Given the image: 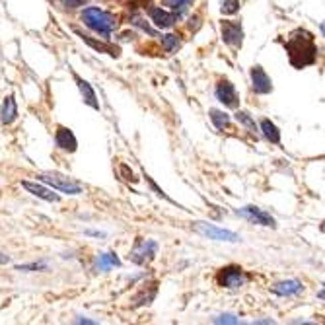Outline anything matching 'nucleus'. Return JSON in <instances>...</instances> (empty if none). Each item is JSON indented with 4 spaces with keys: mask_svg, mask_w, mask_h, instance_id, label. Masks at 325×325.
I'll return each instance as SVG.
<instances>
[{
    "mask_svg": "<svg viewBox=\"0 0 325 325\" xmlns=\"http://www.w3.org/2000/svg\"><path fill=\"white\" fill-rule=\"evenodd\" d=\"M37 179H41L43 183L51 185L53 189H59V191H63V193H68V195H78V193H82V185H80L78 181H74V179L66 177V175L41 174V175H37Z\"/></svg>",
    "mask_w": 325,
    "mask_h": 325,
    "instance_id": "nucleus-4",
    "label": "nucleus"
},
{
    "mask_svg": "<svg viewBox=\"0 0 325 325\" xmlns=\"http://www.w3.org/2000/svg\"><path fill=\"white\" fill-rule=\"evenodd\" d=\"M18 117V105H16V100L14 96H8L6 100L2 101V111H0V121L4 125H12Z\"/></svg>",
    "mask_w": 325,
    "mask_h": 325,
    "instance_id": "nucleus-16",
    "label": "nucleus"
},
{
    "mask_svg": "<svg viewBox=\"0 0 325 325\" xmlns=\"http://www.w3.org/2000/svg\"><path fill=\"white\" fill-rule=\"evenodd\" d=\"M156 251H158V243L154 239L138 238L131 250V261L137 265H146L156 257Z\"/></svg>",
    "mask_w": 325,
    "mask_h": 325,
    "instance_id": "nucleus-5",
    "label": "nucleus"
},
{
    "mask_svg": "<svg viewBox=\"0 0 325 325\" xmlns=\"http://www.w3.org/2000/svg\"><path fill=\"white\" fill-rule=\"evenodd\" d=\"M55 142H57V146L64 152H76V148H78V140H76L74 133H72L70 129H66V127H59V129H57Z\"/></svg>",
    "mask_w": 325,
    "mask_h": 325,
    "instance_id": "nucleus-11",
    "label": "nucleus"
},
{
    "mask_svg": "<svg viewBox=\"0 0 325 325\" xmlns=\"http://www.w3.org/2000/svg\"><path fill=\"white\" fill-rule=\"evenodd\" d=\"M214 323H238V317L232 315V313H226V315H220L214 319Z\"/></svg>",
    "mask_w": 325,
    "mask_h": 325,
    "instance_id": "nucleus-26",
    "label": "nucleus"
},
{
    "mask_svg": "<svg viewBox=\"0 0 325 325\" xmlns=\"http://www.w3.org/2000/svg\"><path fill=\"white\" fill-rule=\"evenodd\" d=\"M78 35L82 37V41L84 43H88L90 47H94L96 51H100V53H107V55H111V57H119V47H115V45H107V43H100V41H94L92 37H88V35H84V33H80L78 31Z\"/></svg>",
    "mask_w": 325,
    "mask_h": 325,
    "instance_id": "nucleus-17",
    "label": "nucleus"
},
{
    "mask_svg": "<svg viewBox=\"0 0 325 325\" xmlns=\"http://www.w3.org/2000/svg\"><path fill=\"white\" fill-rule=\"evenodd\" d=\"M191 4H193V0H168V6H172V10H174L177 18L183 16V12L187 10Z\"/></svg>",
    "mask_w": 325,
    "mask_h": 325,
    "instance_id": "nucleus-21",
    "label": "nucleus"
},
{
    "mask_svg": "<svg viewBox=\"0 0 325 325\" xmlns=\"http://www.w3.org/2000/svg\"><path fill=\"white\" fill-rule=\"evenodd\" d=\"M243 282H246V275H243V269H241V267L230 265V267L220 269V273H218V285H220V287L239 288L243 287Z\"/></svg>",
    "mask_w": 325,
    "mask_h": 325,
    "instance_id": "nucleus-6",
    "label": "nucleus"
},
{
    "mask_svg": "<svg viewBox=\"0 0 325 325\" xmlns=\"http://www.w3.org/2000/svg\"><path fill=\"white\" fill-rule=\"evenodd\" d=\"M16 269H18V271H43V269H47V263L41 261V263H29V265H18Z\"/></svg>",
    "mask_w": 325,
    "mask_h": 325,
    "instance_id": "nucleus-25",
    "label": "nucleus"
},
{
    "mask_svg": "<svg viewBox=\"0 0 325 325\" xmlns=\"http://www.w3.org/2000/svg\"><path fill=\"white\" fill-rule=\"evenodd\" d=\"M82 22L96 33L103 35L105 39H109L111 31L117 27V18L113 14L105 12V10H100V8H86L82 12Z\"/></svg>",
    "mask_w": 325,
    "mask_h": 325,
    "instance_id": "nucleus-2",
    "label": "nucleus"
},
{
    "mask_svg": "<svg viewBox=\"0 0 325 325\" xmlns=\"http://www.w3.org/2000/svg\"><path fill=\"white\" fill-rule=\"evenodd\" d=\"M251 86H253L255 94H263V96L273 92V82H271V78L267 76V72L259 64L251 68Z\"/></svg>",
    "mask_w": 325,
    "mask_h": 325,
    "instance_id": "nucleus-9",
    "label": "nucleus"
},
{
    "mask_svg": "<svg viewBox=\"0 0 325 325\" xmlns=\"http://www.w3.org/2000/svg\"><path fill=\"white\" fill-rule=\"evenodd\" d=\"M162 45H164V49L168 51V53H172V51L179 45V39L175 37V35H162Z\"/></svg>",
    "mask_w": 325,
    "mask_h": 325,
    "instance_id": "nucleus-24",
    "label": "nucleus"
},
{
    "mask_svg": "<svg viewBox=\"0 0 325 325\" xmlns=\"http://www.w3.org/2000/svg\"><path fill=\"white\" fill-rule=\"evenodd\" d=\"M86 234H90V236H100V238H103V236H105L103 232H92V230H88Z\"/></svg>",
    "mask_w": 325,
    "mask_h": 325,
    "instance_id": "nucleus-28",
    "label": "nucleus"
},
{
    "mask_svg": "<svg viewBox=\"0 0 325 325\" xmlns=\"http://www.w3.org/2000/svg\"><path fill=\"white\" fill-rule=\"evenodd\" d=\"M211 119H213L214 127L220 129V131L230 127V117L224 111H220V109H211Z\"/></svg>",
    "mask_w": 325,
    "mask_h": 325,
    "instance_id": "nucleus-20",
    "label": "nucleus"
},
{
    "mask_svg": "<svg viewBox=\"0 0 325 325\" xmlns=\"http://www.w3.org/2000/svg\"><path fill=\"white\" fill-rule=\"evenodd\" d=\"M6 263H10V257L4 255V253H0V265H6Z\"/></svg>",
    "mask_w": 325,
    "mask_h": 325,
    "instance_id": "nucleus-27",
    "label": "nucleus"
},
{
    "mask_svg": "<svg viewBox=\"0 0 325 325\" xmlns=\"http://www.w3.org/2000/svg\"><path fill=\"white\" fill-rule=\"evenodd\" d=\"M261 131L263 135H265V138L271 140L273 144H278V142H280V133H278L275 123H271L269 119H263L261 121Z\"/></svg>",
    "mask_w": 325,
    "mask_h": 325,
    "instance_id": "nucleus-18",
    "label": "nucleus"
},
{
    "mask_svg": "<svg viewBox=\"0 0 325 325\" xmlns=\"http://www.w3.org/2000/svg\"><path fill=\"white\" fill-rule=\"evenodd\" d=\"M239 10V0H222L220 12L222 14H236Z\"/></svg>",
    "mask_w": 325,
    "mask_h": 325,
    "instance_id": "nucleus-23",
    "label": "nucleus"
},
{
    "mask_svg": "<svg viewBox=\"0 0 325 325\" xmlns=\"http://www.w3.org/2000/svg\"><path fill=\"white\" fill-rule=\"evenodd\" d=\"M74 80H76V84H78V90H80L82 98H84V103H88L92 109L100 111V101L96 98V92H94V88L90 86V82H86L84 78H80L78 74H74Z\"/></svg>",
    "mask_w": 325,
    "mask_h": 325,
    "instance_id": "nucleus-12",
    "label": "nucleus"
},
{
    "mask_svg": "<svg viewBox=\"0 0 325 325\" xmlns=\"http://www.w3.org/2000/svg\"><path fill=\"white\" fill-rule=\"evenodd\" d=\"M121 261L117 259V255L115 253H101L100 259H98V269L100 271H109L113 267H119Z\"/></svg>",
    "mask_w": 325,
    "mask_h": 325,
    "instance_id": "nucleus-19",
    "label": "nucleus"
},
{
    "mask_svg": "<svg viewBox=\"0 0 325 325\" xmlns=\"http://www.w3.org/2000/svg\"><path fill=\"white\" fill-rule=\"evenodd\" d=\"M288 53V59L290 64L294 68H306L317 61V47H315V41L313 35L306 29H296L290 33L288 41L285 43Z\"/></svg>",
    "mask_w": 325,
    "mask_h": 325,
    "instance_id": "nucleus-1",
    "label": "nucleus"
},
{
    "mask_svg": "<svg viewBox=\"0 0 325 325\" xmlns=\"http://www.w3.org/2000/svg\"><path fill=\"white\" fill-rule=\"evenodd\" d=\"M220 31H222L224 43H228V45L234 47V49H239V47H241V43H243V29H241V24H239V22H236V20H226V22H222Z\"/></svg>",
    "mask_w": 325,
    "mask_h": 325,
    "instance_id": "nucleus-7",
    "label": "nucleus"
},
{
    "mask_svg": "<svg viewBox=\"0 0 325 325\" xmlns=\"http://www.w3.org/2000/svg\"><path fill=\"white\" fill-rule=\"evenodd\" d=\"M239 216H243L246 220H250L251 224H259V226H269V228H275V218L269 213H265L259 207H243L238 211Z\"/></svg>",
    "mask_w": 325,
    "mask_h": 325,
    "instance_id": "nucleus-8",
    "label": "nucleus"
},
{
    "mask_svg": "<svg viewBox=\"0 0 325 325\" xmlns=\"http://www.w3.org/2000/svg\"><path fill=\"white\" fill-rule=\"evenodd\" d=\"M302 290H304V287H302L300 280H296V278L276 282L275 287H273V292L278 294V296H296V294H300Z\"/></svg>",
    "mask_w": 325,
    "mask_h": 325,
    "instance_id": "nucleus-15",
    "label": "nucleus"
},
{
    "mask_svg": "<svg viewBox=\"0 0 325 325\" xmlns=\"http://www.w3.org/2000/svg\"><path fill=\"white\" fill-rule=\"evenodd\" d=\"M148 14H150L154 25H156V27H162V29L172 27V25L175 24V20H177V16H175L174 12H166L162 8H156V6H152L150 10H148Z\"/></svg>",
    "mask_w": 325,
    "mask_h": 325,
    "instance_id": "nucleus-13",
    "label": "nucleus"
},
{
    "mask_svg": "<svg viewBox=\"0 0 325 325\" xmlns=\"http://www.w3.org/2000/svg\"><path fill=\"white\" fill-rule=\"evenodd\" d=\"M193 230L200 234V236H205V238L209 239H216V241H232V243H236L239 241V236L236 232H232V230H224V228H218V226L214 224H207V222H195L193 224Z\"/></svg>",
    "mask_w": 325,
    "mask_h": 325,
    "instance_id": "nucleus-3",
    "label": "nucleus"
},
{
    "mask_svg": "<svg viewBox=\"0 0 325 325\" xmlns=\"http://www.w3.org/2000/svg\"><path fill=\"white\" fill-rule=\"evenodd\" d=\"M236 119H238V123H241L250 133H253V135L257 133V127H255V121L251 119V115H248L246 111H238L236 113Z\"/></svg>",
    "mask_w": 325,
    "mask_h": 325,
    "instance_id": "nucleus-22",
    "label": "nucleus"
},
{
    "mask_svg": "<svg viewBox=\"0 0 325 325\" xmlns=\"http://www.w3.org/2000/svg\"><path fill=\"white\" fill-rule=\"evenodd\" d=\"M22 187L27 189L31 195H35L39 199L47 200V202H59L61 197L57 195V193H53L51 189L43 187V185H37V183H29V181H22Z\"/></svg>",
    "mask_w": 325,
    "mask_h": 325,
    "instance_id": "nucleus-14",
    "label": "nucleus"
},
{
    "mask_svg": "<svg viewBox=\"0 0 325 325\" xmlns=\"http://www.w3.org/2000/svg\"><path fill=\"white\" fill-rule=\"evenodd\" d=\"M216 100L220 101V103H224L226 107H238V92H236V88L232 82H228V80H222L218 86H216Z\"/></svg>",
    "mask_w": 325,
    "mask_h": 325,
    "instance_id": "nucleus-10",
    "label": "nucleus"
}]
</instances>
